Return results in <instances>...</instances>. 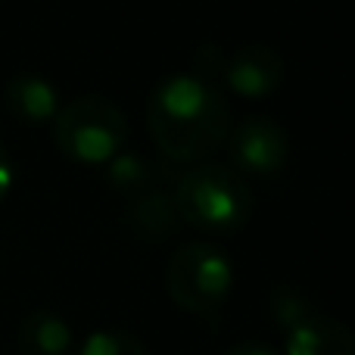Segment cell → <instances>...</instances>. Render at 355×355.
Masks as SVG:
<instances>
[{"label": "cell", "mask_w": 355, "mask_h": 355, "mask_svg": "<svg viewBox=\"0 0 355 355\" xmlns=\"http://www.w3.org/2000/svg\"><path fill=\"white\" fill-rule=\"evenodd\" d=\"M147 128L172 162H206L231 135V106L209 75L175 72L147 100Z\"/></svg>", "instance_id": "obj_1"}, {"label": "cell", "mask_w": 355, "mask_h": 355, "mask_svg": "<svg viewBox=\"0 0 355 355\" xmlns=\"http://www.w3.org/2000/svg\"><path fill=\"white\" fill-rule=\"evenodd\" d=\"M175 212L181 221L209 234H234L252 215V190L234 168L218 162H200L175 184Z\"/></svg>", "instance_id": "obj_2"}, {"label": "cell", "mask_w": 355, "mask_h": 355, "mask_svg": "<svg viewBox=\"0 0 355 355\" xmlns=\"http://www.w3.org/2000/svg\"><path fill=\"white\" fill-rule=\"evenodd\" d=\"M128 119L112 100L87 94L66 103L53 119V141L78 166H110L128 144Z\"/></svg>", "instance_id": "obj_3"}, {"label": "cell", "mask_w": 355, "mask_h": 355, "mask_svg": "<svg viewBox=\"0 0 355 355\" xmlns=\"http://www.w3.org/2000/svg\"><path fill=\"white\" fill-rule=\"evenodd\" d=\"M166 287L175 306L184 312L209 318L221 312L234 290V262L215 243H184L172 252L166 268Z\"/></svg>", "instance_id": "obj_4"}, {"label": "cell", "mask_w": 355, "mask_h": 355, "mask_svg": "<svg viewBox=\"0 0 355 355\" xmlns=\"http://www.w3.org/2000/svg\"><path fill=\"white\" fill-rule=\"evenodd\" d=\"M227 153H231L234 172L240 178L256 175L271 178L287 166L290 156V137L275 119L268 116H250L240 125H234L227 135Z\"/></svg>", "instance_id": "obj_5"}, {"label": "cell", "mask_w": 355, "mask_h": 355, "mask_svg": "<svg viewBox=\"0 0 355 355\" xmlns=\"http://www.w3.org/2000/svg\"><path fill=\"white\" fill-rule=\"evenodd\" d=\"M225 85L243 100H265L284 85V56L268 44H243L221 62Z\"/></svg>", "instance_id": "obj_6"}, {"label": "cell", "mask_w": 355, "mask_h": 355, "mask_svg": "<svg viewBox=\"0 0 355 355\" xmlns=\"http://www.w3.org/2000/svg\"><path fill=\"white\" fill-rule=\"evenodd\" d=\"M3 103L10 116L22 125H53L56 112L62 110L60 87L37 72H19L6 81Z\"/></svg>", "instance_id": "obj_7"}, {"label": "cell", "mask_w": 355, "mask_h": 355, "mask_svg": "<svg viewBox=\"0 0 355 355\" xmlns=\"http://www.w3.org/2000/svg\"><path fill=\"white\" fill-rule=\"evenodd\" d=\"M284 355H355V343L343 321L312 312L284 331Z\"/></svg>", "instance_id": "obj_8"}, {"label": "cell", "mask_w": 355, "mask_h": 355, "mask_svg": "<svg viewBox=\"0 0 355 355\" xmlns=\"http://www.w3.org/2000/svg\"><path fill=\"white\" fill-rule=\"evenodd\" d=\"M72 346L75 337L69 321L50 309L25 315V321L19 324V352L22 355H72Z\"/></svg>", "instance_id": "obj_9"}, {"label": "cell", "mask_w": 355, "mask_h": 355, "mask_svg": "<svg viewBox=\"0 0 355 355\" xmlns=\"http://www.w3.org/2000/svg\"><path fill=\"white\" fill-rule=\"evenodd\" d=\"M131 218L141 231L159 237V234H168V227L178 221V212L172 196H166L162 190H141L131 202Z\"/></svg>", "instance_id": "obj_10"}, {"label": "cell", "mask_w": 355, "mask_h": 355, "mask_svg": "<svg viewBox=\"0 0 355 355\" xmlns=\"http://www.w3.org/2000/svg\"><path fill=\"white\" fill-rule=\"evenodd\" d=\"M75 355H147V346L125 331H94L81 340Z\"/></svg>", "instance_id": "obj_11"}, {"label": "cell", "mask_w": 355, "mask_h": 355, "mask_svg": "<svg viewBox=\"0 0 355 355\" xmlns=\"http://www.w3.org/2000/svg\"><path fill=\"white\" fill-rule=\"evenodd\" d=\"M106 175H110L112 187L122 190V193H141L147 187V181L153 178L150 166L135 153H119L116 159L106 166Z\"/></svg>", "instance_id": "obj_12"}, {"label": "cell", "mask_w": 355, "mask_h": 355, "mask_svg": "<svg viewBox=\"0 0 355 355\" xmlns=\"http://www.w3.org/2000/svg\"><path fill=\"white\" fill-rule=\"evenodd\" d=\"M268 309H271V318H275L277 327H293L296 321H302L306 315H312V302H309L306 293H300V290L293 287H277L271 290V300H268Z\"/></svg>", "instance_id": "obj_13"}, {"label": "cell", "mask_w": 355, "mask_h": 355, "mask_svg": "<svg viewBox=\"0 0 355 355\" xmlns=\"http://www.w3.org/2000/svg\"><path fill=\"white\" fill-rule=\"evenodd\" d=\"M12 181H16V162H12V156L6 153L3 147H0V202L10 196Z\"/></svg>", "instance_id": "obj_14"}, {"label": "cell", "mask_w": 355, "mask_h": 355, "mask_svg": "<svg viewBox=\"0 0 355 355\" xmlns=\"http://www.w3.org/2000/svg\"><path fill=\"white\" fill-rule=\"evenodd\" d=\"M225 355H277V352L262 343H240V346H231Z\"/></svg>", "instance_id": "obj_15"}]
</instances>
